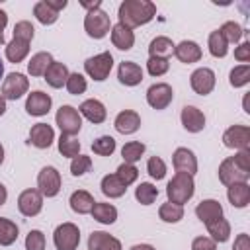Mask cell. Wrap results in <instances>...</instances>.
I'll list each match as a JSON object with an SVG mask.
<instances>
[{"mask_svg":"<svg viewBox=\"0 0 250 250\" xmlns=\"http://www.w3.org/2000/svg\"><path fill=\"white\" fill-rule=\"evenodd\" d=\"M205 227H207V232L211 234L209 238L213 242H227L229 236H230V223L227 219H223V217L213 221V223H209V225H205Z\"/></svg>","mask_w":250,"mask_h":250,"instance_id":"cell-33","label":"cell"},{"mask_svg":"<svg viewBox=\"0 0 250 250\" xmlns=\"http://www.w3.org/2000/svg\"><path fill=\"white\" fill-rule=\"evenodd\" d=\"M57 250H76L80 244V230L74 223H61L53 232Z\"/></svg>","mask_w":250,"mask_h":250,"instance_id":"cell-7","label":"cell"},{"mask_svg":"<svg viewBox=\"0 0 250 250\" xmlns=\"http://www.w3.org/2000/svg\"><path fill=\"white\" fill-rule=\"evenodd\" d=\"M68 66L64 62H59V61H53L49 64V68L45 70V82L51 86V88H62L66 84V78H68Z\"/></svg>","mask_w":250,"mask_h":250,"instance_id":"cell-26","label":"cell"},{"mask_svg":"<svg viewBox=\"0 0 250 250\" xmlns=\"http://www.w3.org/2000/svg\"><path fill=\"white\" fill-rule=\"evenodd\" d=\"M6 199H8V189H6L4 184H0V205H4Z\"/></svg>","mask_w":250,"mask_h":250,"instance_id":"cell-57","label":"cell"},{"mask_svg":"<svg viewBox=\"0 0 250 250\" xmlns=\"http://www.w3.org/2000/svg\"><path fill=\"white\" fill-rule=\"evenodd\" d=\"M45 2H47V4H49L53 10H55V12H61V10H64V8H66V4H68L66 0H45Z\"/></svg>","mask_w":250,"mask_h":250,"instance_id":"cell-55","label":"cell"},{"mask_svg":"<svg viewBox=\"0 0 250 250\" xmlns=\"http://www.w3.org/2000/svg\"><path fill=\"white\" fill-rule=\"evenodd\" d=\"M90 215L94 217V221L102 223V225H113L117 221V209L111 205V203H102V201H96Z\"/></svg>","mask_w":250,"mask_h":250,"instance_id":"cell-28","label":"cell"},{"mask_svg":"<svg viewBox=\"0 0 250 250\" xmlns=\"http://www.w3.org/2000/svg\"><path fill=\"white\" fill-rule=\"evenodd\" d=\"M227 197H229L232 207L244 209L250 203V186H248V182H238V184L227 186Z\"/></svg>","mask_w":250,"mask_h":250,"instance_id":"cell-24","label":"cell"},{"mask_svg":"<svg viewBox=\"0 0 250 250\" xmlns=\"http://www.w3.org/2000/svg\"><path fill=\"white\" fill-rule=\"evenodd\" d=\"M111 68H113V57H111L109 51H104V53L94 55V57H90V59L84 61L86 74L90 78H94L96 82H104L109 76Z\"/></svg>","mask_w":250,"mask_h":250,"instance_id":"cell-4","label":"cell"},{"mask_svg":"<svg viewBox=\"0 0 250 250\" xmlns=\"http://www.w3.org/2000/svg\"><path fill=\"white\" fill-rule=\"evenodd\" d=\"M180 62H186V64H191V62H197L201 61L203 53H201V47L195 43V41H189V39H184L180 41L178 45H174V53H172Z\"/></svg>","mask_w":250,"mask_h":250,"instance_id":"cell-17","label":"cell"},{"mask_svg":"<svg viewBox=\"0 0 250 250\" xmlns=\"http://www.w3.org/2000/svg\"><path fill=\"white\" fill-rule=\"evenodd\" d=\"M90 168H92V158L86 154H78L70 162V174L72 176H84L86 172H90Z\"/></svg>","mask_w":250,"mask_h":250,"instance_id":"cell-48","label":"cell"},{"mask_svg":"<svg viewBox=\"0 0 250 250\" xmlns=\"http://www.w3.org/2000/svg\"><path fill=\"white\" fill-rule=\"evenodd\" d=\"M37 188L43 197H55L61 191V174L55 166H45L37 174Z\"/></svg>","mask_w":250,"mask_h":250,"instance_id":"cell-9","label":"cell"},{"mask_svg":"<svg viewBox=\"0 0 250 250\" xmlns=\"http://www.w3.org/2000/svg\"><path fill=\"white\" fill-rule=\"evenodd\" d=\"M29 90V80L21 72H10L2 82V98L4 100H20Z\"/></svg>","mask_w":250,"mask_h":250,"instance_id":"cell-8","label":"cell"},{"mask_svg":"<svg viewBox=\"0 0 250 250\" xmlns=\"http://www.w3.org/2000/svg\"><path fill=\"white\" fill-rule=\"evenodd\" d=\"M154 16H156V4L150 0H123L117 10L119 23L129 29L148 23Z\"/></svg>","mask_w":250,"mask_h":250,"instance_id":"cell-1","label":"cell"},{"mask_svg":"<svg viewBox=\"0 0 250 250\" xmlns=\"http://www.w3.org/2000/svg\"><path fill=\"white\" fill-rule=\"evenodd\" d=\"M158 217L164 223H180L184 219V205H176V203H162L158 209Z\"/></svg>","mask_w":250,"mask_h":250,"instance_id":"cell-38","label":"cell"},{"mask_svg":"<svg viewBox=\"0 0 250 250\" xmlns=\"http://www.w3.org/2000/svg\"><path fill=\"white\" fill-rule=\"evenodd\" d=\"M82 8H86L88 12H94V10H100L102 6V0H96V2H80Z\"/></svg>","mask_w":250,"mask_h":250,"instance_id":"cell-56","label":"cell"},{"mask_svg":"<svg viewBox=\"0 0 250 250\" xmlns=\"http://www.w3.org/2000/svg\"><path fill=\"white\" fill-rule=\"evenodd\" d=\"M59 152L66 158H74L80 154V141L68 135H61L59 137Z\"/></svg>","mask_w":250,"mask_h":250,"instance_id":"cell-40","label":"cell"},{"mask_svg":"<svg viewBox=\"0 0 250 250\" xmlns=\"http://www.w3.org/2000/svg\"><path fill=\"white\" fill-rule=\"evenodd\" d=\"M8 25V14L4 10H0V45L4 43V29Z\"/></svg>","mask_w":250,"mask_h":250,"instance_id":"cell-54","label":"cell"},{"mask_svg":"<svg viewBox=\"0 0 250 250\" xmlns=\"http://www.w3.org/2000/svg\"><path fill=\"white\" fill-rule=\"evenodd\" d=\"M55 141V131L49 123H35L29 129V143L37 148H49Z\"/></svg>","mask_w":250,"mask_h":250,"instance_id":"cell-19","label":"cell"},{"mask_svg":"<svg viewBox=\"0 0 250 250\" xmlns=\"http://www.w3.org/2000/svg\"><path fill=\"white\" fill-rule=\"evenodd\" d=\"M131 250H156V248L150 244H135V246H131Z\"/></svg>","mask_w":250,"mask_h":250,"instance_id":"cell-58","label":"cell"},{"mask_svg":"<svg viewBox=\"0 0 250 250\" xmlns=\"http://www.w3.org/2000/svg\"><path fill=\"white\" fill-rule=\"evenodd\" d=\"M146 172L152 180H162L166 176V162L160 156H150L146 162Z\"/></svg>","mask_w":250,"mask_h":250,"instance_id":"cell-46","label":"cell"},{"mask_svg":"<svg viewBox=\"0 0 250 250\" xmlns=\"http://www.w3.org/2000/svg\"><path fill=\"white\" fill-rule=\"evenodd\" d=\"M248 178H250V148L238 150L234 156H229L219 164V180L223 186L248 182Z\"/></svg>","mask_w":250,"mask_h":250,"instance_id":"cell-2","label":"cell"},{"mask_svg":"<svg viewBox=\"0 0 250 250\" xmlns=\"http://www.w3.org/2000/svg\"><path fill=\"white\" fill-rule=\"evenodd\" d=\"M2 74H4V62H2V57H0V78H2Z\"/></svg>","mask_w":250,"mask_h":250,"instance_id":"cell-62","label":"cell"},{"mask_svg":"<svg viewBox=\"0 0 250 250\" xmlns=\"http://www.w3.org/2000/svg\"><path fill=\"white\" fill-rule=\"evenodd\" d=\"M29 55V43L27 41H21V39H12L8 45H6V59L14 64L21 62L25 57Z\"/></svg>","mask_w":250,"mask_h":250,"instance_id":"cell-31","label":"cell"},{"mask_svg":"<svg viewBox=\"0 0 250 250\" xmlns=\"http://www.w3.org/2000/svg\"><path fill=\"white\" fill-rule=\"evenodd\" d=\"M207 45H209V53H211L215 59H223V57H227V53H229V43L225 41V37L221 35L219 29H215V31L209 33Z\"/></svg>","mask_w":250,"mask_h":250,"instance_id":"cell-36","label":"cell"},{"mask_svg":"<svg viewBox=\"0 0 250 250\" xmlns=\"http://www.w3.org/2000/svg\"><path fill=\"white\" fill-rule=\"evenodd\" d=\"M100 188H102V193H104L105 197H109V199H117V197L125 195V191H127V188L119 182V178H117L115 174H107V176H104Z\"/></svg>","mask_w":250,"mask_h":250,"instance_id":"cell-29","label":"cell"},{"mask_svg":"<svg viewBox=\"0 0 250 250\" xmlns=\"http://www.w3.org/2000/svg\"><path fill=\"white\" fill-rule=\"evenodd\" d=\"M18 234H20L18 225L6 217H0V246L14 244L18 240Z\"/></svg>","mask_w":250,"mask_h":250,"instance_id":"cell-34","label":"cell"},{"mask_svg":"<svg viewBox=\"0 0 250 250\" xmlns=\"http://www.w3.org/2000/svg\"><path fill=\"white\" fill-rule=\"evenodd\" d=\"M229 82L232 88H242L250 82V64H238L230 70L229 74Z\"/></svg>","mask_w":250,"mask_h":250,"instance_id":"cell-41","label":"cell"},{"mask_svg":"<svg viewBox=\"0 0 250 250\" xmlns=\"http://www.w3.org/2000/svg\"><path fill=\"white\" fill-rule=\"evenodd\" d=\"M168 68H170L168 59L148 57V61H146V70H148V74H150V76H162V74H166V72H168Z\"/></svg>","mask_w":250,"mask_h":250,"instance_id":"cell-47","label":"cell"},{"mask_svg":"<svg viewBox=\"0 0 250 250\" xmlns=\"http://www.w3.org/2000/svg\"><path fill=\"white\" fill-rule=\"evenodd\" d=\"M117 78L125 86H137L143 82V68L133 61H123L117 68Z\"/></svg>","mask_w":250,"mask_h":250,"instance_id":"cell-21","label":"cell"},{"mask_svg":"<svg viewBox=\"0 0 250 250\" xmlns=\"http://www.w3.org/2000/svg\"><path fill=\"white\" fill-rule=\"evenodd\" d=\"M78 113L84 115L90 123H96V125H98V123H104L105 117H107L105 105H104L100 100H96V98L84 100V102L80 104V107H78Z\"/></svg>","mask_w":250,"mask_h":250,"instance_id":"cell-18","label":"cell"},{"mask_svg":"<svg viewBox=\"0 0 250 250\" xmlns=\"http://www.w3.org/2000/svg\"><path fill=\"white\" fill-rule=\"evenodd\" d=\"M223 145L234 150H248L250 148V127L248 125H230L223 133Z\"/></svg>","mask_w":250,"mask_h":250,"instance_id":"cell-11","label":"cell"},{"mask_svg":"<svg viewBox=\"0 0 250 250\" xmlns=\"http://www.w3.org/2000/svg\"><path fill=\"white\" fill-rule=\"evenodd\" d=\"M51 62H53L51 53L39 51V53H35V55L29 59V62H27V72H29L31 76H43Z\"/></svg>","mask_w":250,"mask_h":250,"instance_id":"cell-32","label":"cell"},{"mask_svg":"<svg viewBox=\"0 0 250 250\" xmlns=\"http://www.w3.org/2000/svg\"><path fill=\"white\" fill-rule=\"evenodd\" d=\"M172 164L176 168V172H184V174H189V176H195L197 174V158L195 154L186 148V146H178L172 154Z\"/></svg>","mask_w":250,"mask_h":250,"instance_id":"cell-14","label":"cell"},{"mask_svg":"<svg viewBox=\"0 0 250 250\" xmlns=\"http://www.w3.org/2000/svg\"><path fill=\"white\" fill-rule=\"evenodd\" d=\"M55 121L59 125V129H61V135L74 137L82 129V115L72 105H61L57 115H55Z\"/></svg>","mask_w":250,"mask_h":250,"instance_id":"cell-5","label":"cell"},{"mask_svg":"<svg viewBox=\"0 0 250 250\" xmlns=\"http://www.w3.org/2000/svg\"><path fill=\"white\" fill-rule=\"evenodd\" d=\"M33 16H35L37 21L43 23V25H51V23H55V21L59 20V12H55L45 0L35 2V6H33Z\"/></svg>","mask_w":250,"mask_h":250,"instance_id":"cell-35","label":"cell"},{"mask_svg":"<svg viewBox=\"0 0 250 250\" xmlns=\"http://www.w3.org/2000/svg\"><path fill=\"white\" fill-rule=\"evenodd\" d=\"M88 250H123L119 238L104 232V230H94L88 236Z\"/></svg>","mask_w":250,"mask_h":250,"instance_id":"cell-22","label":"cell"},{"mask_svg":"<svg viewBox=\"0 0 250 250\" xmlns=\"http://www.w3.org/2000/svg\"><path fill=\"white\" fill-rule=\"evenodd\" d=\"M215 82H217L215 72H213L211 68H207V66L195 68V70L191 72V76H189V86H191V90H193L195 94H199V96L211 94L213 88H215Z\"/></svg>","mask_w":250,"mask_h":250,"instance_id":"cell-12","label":"cell"},{"mask_svg":"<svg viewBox=\"0 0 250 250\" xmlns=\"http://www.w3.org/2000/svg\"><path fill=\"white\" fill-rule=\"evenodd\" d=\"M45 234L37 229L29 230L25 236V250H45Z\"/></svg>","mask_w":250,"mask_h":250,"instance_id":"cell-50","label":"cell"},{"mask_svg":"<svg viewBox=\"0 0 250 250\" xmlns=\"http://www.w3.org/2000/svg\"><path fill=\"white\" fill-rule=\"evenodd\" d=\"M84 31H86L88 37H92V39H104V37L111 31L109 16H107L104 10L88 12L86 18H84Z\"/></svg>","mask_w":250,"mask_h":250,"instance_id":"cell-6","label":"cell"},{"mask_svg":"<svg viewBox=\"0 0 250 250\" xmlns=\"http://www.w3.org/2000/svg\"><path fill=\"white\" fill-rule=\"evenodd\" d=\"M242 105H244V111H246V113H250V107H248V94L244 96V102H242Z\"/></svg>","mask_w":250,"mask_h":250,"instance_id":"cell-60","label":"cell"},{"mask_svg":"<svg viewBox=\"0 0 250 250\" xmlns=\"http://www.w3.org/2000/svg\"><path fill=\"white\" fill-rule=\"evenodd\" d=\"M195 215L203 225H209L223 217V205L217 199H203L195 207Z\"/></svg>","mask_w":250,"mask_h":250,"instance_id":"cell-20","label":"cell"},{"mask_svg":"<svg viewBox=\"0 0 250 250\" xmlns=\"http://www.w3.org/2000/svg\"><path fill=\"white\" fill-rule=\"evenodd\" d=\"M18 209L23 217H35L41 213L43 209V195L39 193V189H23L18 195Z\"/></svg>","mask_w":250,"mask_h":250,"instance_id":"cell-13","label":"cell"},{"mask_svg":"<svg viewBox=\"0 0 250 250\" xmlns=\"http://www.w3.org/2000/svg\"><path fill=\"white\" fill-rule=\"evenodd\" d=\"M4 113H6V100L0 96V117H2Z\"/></svg>","mask_w":250,"mask_h":250,"instance_id":"cell-59","label":"cell"},{"mask_svg":"<svg viewBox=\"0 0 250 250\" xmlns=\"http://www.w3.org/2000/svg\"><path fill=\"white\" fill-rule=\"evenodd\" d=\"M92 150L100 156H111L115 152V139L109 135H102L92 143Z\"/></svg>","mask_w":250,"mask_h":250,"instance_id":"cell-43","label":"cell"},{"mask_svg":"<svg viewBox=\"0 0 250 250\" xmlns=\"http://www.w3.org/2000/svg\"><path fill=\"white\" fill-rule=\"evenodd\" d=\"M234 59L240 62H248L250 61V41H242L236 49H234Z\"/></svg>","mask_w":250,"mask_h":250,"instance_id":"cell-52","label":"cell"},{"mask_svg":"<svg viewBox=\"0 0 250 250\" xmlns=\"http://www.w3.org/2000/svg\"><path fill=\"white\" fill-rule=\"evenodd\" d=\"M191 250H217V242H213L209 236H197L191 242Z\"/></svg>","mask_w":250,"mask_h":250,"instance_id":"cell-51","label":"cell"},{"mask_svg":"<svg viewBox=\"0 0 250 250\" xmlns=\"http://www.w3.org/2000/svg\"><path fill=\"white\" fill-rule=\"evenodd\" d=\"M68 203H70V209H72L74 213H78V215H88V213L92 211L96 199H94V195H92L90 191H86V189H76V191H72Z\"/></svg>","mask_w":250,"mask_h":250,"instance_id":"cell-27","label":"cell"},{"mask_svg":"<svg viewBox=\"0 0 250 250\" xmlns=\"http://www.w3.org/2000/svg\"><path fill=\"white\" fill-rule=\"evenodd\" d=\"M33 35H35V29H33L31 21H27V20H21V21H18V23L14 25V37H16V39H21V41H27V43H31Z\"/></svg>","mask_w":250,"mask_h":250,"instance_id":"cell-49","label":"cell"},{"mask_svg":"<svg viewBox=\"0 0 250 250\" xmlns=\"http://www.w3.org/2000/svg\"><path fill=\"white\" fill-rule=\"evenodd\" d=\"M145 145L141 141H129L123 145L121 148V156H123V162L127 164H135L137 160H141V156L145 154Z\"/></svg>","mask_w":250,"mask_h":250,"instance_id":"cell-39","label":"cell"},{"mask_svg":"<svg viewBox=\"0 0 250 250\" xmlns=\"http://www.w3.org/2000/svg\"><path fill=\"white\" fill-rule=\"evenodd\" d=\"M64 86H66L68 94L78 96V94H84V92H86L88 82H86V78H84L80 72H70L68 78H66V84H64Z\"/></svg>","mask_w":250,"mask_h":250,"instance_id":"cell-45","label":"cell"},{"mask_svg":"<svg viewBox=\"0 0 250 250\" xmlns=\"http://www.w3.org/2000/svg\"><path fill=\"white\" fill-rule=\"evenodd\" d=\"M115 176H117V178H119V182L127 188V186H131V184H135V182H137V178H139V170H137V166H135V164L121 162V164L117 166V170H115Z\"/></svg>","mask_w":250,"mask_h":250,"instance_id":"cell-42","label":"cell"},{"mask_svg":"<svg viewBox=\"0 0 250 250\" xmlns=\"http://www.w3.org/2000/svg\"><path fill=\"white\" fill-rule=\"evenodd\" d=\"M174 100V90L166 82H156L146 90V104L152 109H166Z\"/></svg>","mask_w":250,"mask_h":250,"instance_id":"cell-10","label":"cell"},{"mask_svg":"<svg viewBox=\"0 0 250 250\" xmlns=\"http://www.w3.org/2000/svg\"><path fill=\"white\" fill-rule=\"evenodd\" d=\"M113 125L121 135H131L141 127V115L133 109H123V111L117 113Z\"/></svg>","mask_w":250,"mask_h":250,"instance_id":"cell-23","label":"cell"},{"mask_svg":"<svg viewBox=\"0 0 250 250\" xmlns=\"http://www.w3.org/2000/svg\"><path fill=\"white\" fill-rule=\"evenodd\" d=\"M174 53V43L170 37L166 35H158L150 41L148 45V55L150 57H160V59H168Z\"/></svg>","mask_w":250,"mask_h":250,"instance_id":"cell-30","label":"cell"},{"mask_svg":"<svg viewBox=\"0 0 250 250\" xmlns=\"http://www.w3.org/2000/svg\"><path fill=\"white\" fill-rule=\"evenodd\" d=\"M180 119H182V125L188 133H199L205 127V115L195 105H184L182 113H180Z\"/></svg>","mask_w":250,"mask_h":250,"instance_id":"cell-16","label":"cell"},{"mask_svg":"<svg viewBox=\"0 0 250 250\" xmlns=\"http://www.w3.org/2000/svg\"><path fill=\"white\" fill-rule=\"evenodd\" d=\"M53 105V100L49 94L41 92V90H35L31 94H27V100H25V111L29 115H35V117H41V115H47L49 109Z\"/></svg>","mask_w":250,"mask_h":250,"instance_id":"cell-15","label":"cell"},{"mask_svg":"<svg viewBox=\"0 0 250 250\" xmlns=\"http://www.w3.org/2000/svg\"><path fill=\"white\" fill-rule=\"evenodd\" d=\"M195 193V182H193V176L189 174H184V172H176L174 178L168 182L166 186V195H168V201L170 203H176V205H184L188 203Z\"/></svg>","mask_w":250,"mask_h":250,"instance_id":"cell-3","label":"cell"},{"mask_svg":"<svg viewBox=\"0 0 250 250\" xmlns=\"http://www.w3.org/2000/svg\"><path fill=\"white\" fill-rule=\"evenodd\" d=\"M156 197H158V188L152 186L150 182H141L135 188V199L141 205H150V203L156 201Z\"/></svg>","mask_w":250,"mask_h":250,"instance_id":"cell-37","label":"cell"},{"mask_svg":"<svg viewBox=\"0 0 250 250\" xmlns=\"http://www.w3.org/2000/svg\"><path fill=\"white\" fill-rule=\"evenodd\" d=\"M111 43L119 51L133 49V45H135V33H133V29H129V27H125V25H121L117 21L115 25H111Z\"/></svg>","mask_w":250,"mask_h":250,"instance_id":"cell-25","label":"cell"},{"mask_svg":"<svg viewBox=\"0 0 250 250\" xmlns=\"http://www.w3.org/2000/svg\"><path fill=\"white\" fill-rule=\"evenodd\" d=\"M219 31H221V35L225 37L227 43H238L240 37H242V33H244V29L240 27V23H236V21H225L219 27Z\"/></svg>","mask_w":250,"mask_h":250,"instance_id":"cell-44","label":"cell"},{"mask_svg":"<svg viewBox=\"0 0 250 250\" xmlns=\"http://www.w3.org/2000/svg\"><path fill=\"white\" fill-rule=\"evenodd\" d=\"M232 250H250V236H248L246 232H240V234L234 238Z\"/></svg>","mask_w":250,"mask_h":250,"instance_id":"cell-53","label":"cell"},{"mask_svg":"<svg viewBox=\"0 0 250 250\" xmlns=\"http://www.w3.org/2000/svg\"><path fill=\"white\" fill-rule=\"evenodd\" d=\"M4 162V146H2V143H0V164Z\"/></svg>","mask_w":250,"mask_h":250,"instance_id":"cell-61","label":"cell"}]
</instances>
